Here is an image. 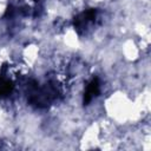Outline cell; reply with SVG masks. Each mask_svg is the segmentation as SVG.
<instances>
[{"mask_svg": "<svg viewBox=\"0 0 151 151\" xmlns=\"http://www.w3.org/2000/svg\"><path fill=\"white\" fill-rule=\"evenodd\" d=\"M97 19H98V12L96 9H88L77 17L74 26L77 29L81 31L83 33H86L88 29L92 28V26L96 25Z\"/></svg>", "mask_w": 151, "mask_h": 151, "instance_id": "obj_1", "label": "cell"}, {"mask_svg": "<svg viewBox=\"0 0 151 151\" xmlns=\"http://www.w3.org/2000/svg\"><path fill=\"white\" fill-rule=\"evenodd\" d=\"M99 93V83H98V79H92L90 81V84L87 85L86 87V91H85V94H84V103H88L93 99V97Z\"/></svg>", "mask_w": 151, "mask_h": 151, "instance_id": "obj_2", "label": "cell"}]
</instances>
